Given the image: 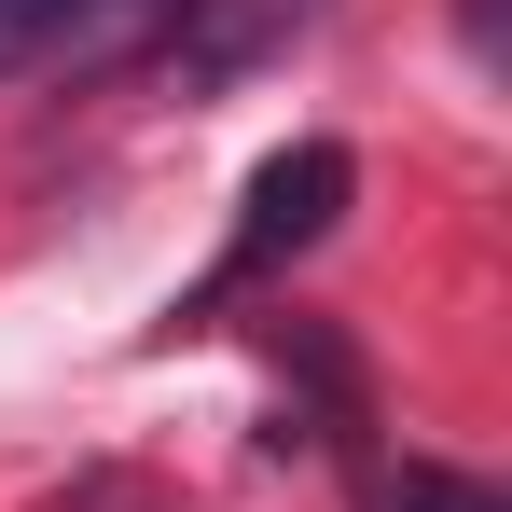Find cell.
Returning a JSON list of instances; mask_svg holds the SVG:
<instances>
[{
  "mask_svg": "<svg viewBox=\"0 0 512 512\" xmlns=\"http://www.w3.org/2000/svg\"><path fill=\"white\" fill-rule=\"evenodd\" d=\"M305 14H319V0H208V28L167 42L153 70H167V84H222L236 56H263V42H277V28H305Z\"/></svg>",
  "mask_w": 512,
  "mask_h": 512,
  "instance_id": "7a4b0ae2",
  "label": "cell"
},
{
  "mask_svg": "<svg viewBox=\"0 0 512 512\" xmlns=\"http://www.w3.org/2000/svg\"><path fill=\"white\" fill-rule=\"evenodd\" d=\"M346 139H291V153H277V167L250 180V222H236V250H222V277H208V291H236V277H263V263L277 250H305V236H333V208H346Z\"/></svg>",
  "mask_w": 512,
  "mask_h": 512,
  "instance_id": "6da1fadb",
  "label": "cell"
},
{
  "mask_svg": "<svg viewBox=\"0 0 512 512\" xmlns=\"http://www.w3.org/2000/svg\"><path fill=\"white\" fill-rule=\"evenodd\" d=\"M70 14H84V0H0V42H56Z\"/></svg>",
  "mask_w": 512,
  "mask_h": 512,
  "instance_id": "277c9868",
  "label": "cell"
},
{
  "mask_svg": "<svg viewBox=\"0 0 512 512\" xmlns=\"http://www.w3.org/2000/svg\"><path fill=\"white\" fill-rule=\"evenodd\" d=\"M388 512H499V485H471V471H429V457H402V471H388Z\"/></svg>",
  "mask_w": 512,
  "mask_h": 512,
  "instance_id": "3957f363",
  "label": "cell"
}]
</instances>
